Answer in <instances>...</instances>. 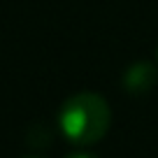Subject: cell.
<instances>
[{"label": "cell", "instance_id": "6da1fadb", "mask_svg": "<svg viewBox=\"0 0 158 158\" xmlns=\"http://www.w3.org/2000/svg\"><path fill=\"white\" fill-rule=\"evenodd\" d=\"M112 126V109L100 93H74L58 109V128L68 142L77 147H91L107 135Z\"/></svg>", "mask_w": 158, "mask_h": 158}, {"label": "cell", "instance_id": "7a4b0ae2", "mask_svg": "<svg viewBox=\"0 0 158 158\" xmlns=\"http://www.w3.org/2000/svg\"><path fill=\"white\" fill-rule=\"evenodd\" d=\"M158 84V68L151 60H135L121 74V86L130 95H144Z\"/></svg>", "mask_w": 158, "mask_h": 158}, {"label": "cell", "instance_id": "3957f363", "mask_svg": "<svg viewBox=\"0 0 158 158\" xmlns=\"http://www.w3.org/2000/svg\"><path fill=\"white\" fill-rule=\"evenodd\" d=\"M65 158H98L95 153H89V151H74V153H68Z\"/></svg>", "mask_w": 158, "mask_h": 158}, {"label": "cell", "instance_id": "277c9868", "mask_svg": "<svg viewBox=\"0 0 158 158\" xmlns=\"http://www.w3.org/2000/svg\"><path fill=\"white\" fill-rule=\"evenodd\" d=\"M26 158H42V156H26Z\"/></svg>", "mask_w": 158, "mask_h": 158}, {"label": "cell", "instance_id": "5b68a950", "mask_svg": "<svg viewBox=\"0 0 158 158\" xmlns=\"http://www.w3.org/2000/svg\"><path fill=\"white\" fill-rule=\"evenodd\" d=\"M156 63H158V47H156Z\"/></svg>", "mask_w": 158, "mask_h": 158}]
</instances>
